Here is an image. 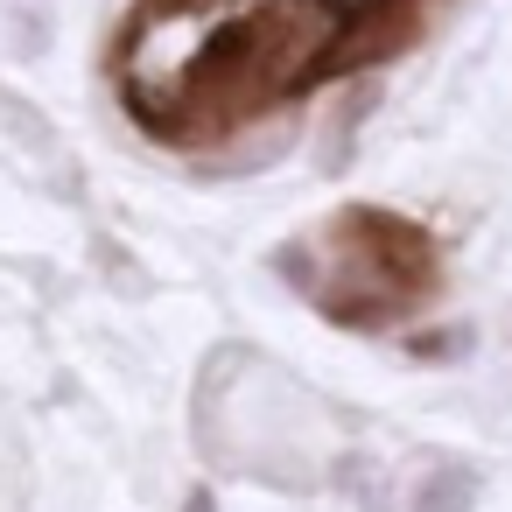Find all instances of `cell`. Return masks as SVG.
<instances>
[{"mask_svg":"<svg viewBox=\"0 0 512 512\" xmlns=\"http://www.w3.org/2000/svg\"><path fill=\"white\" fill-rule=\"evenodd\" d=\"M344 36V15L330 0H260L253 15H239L232 29H218L176 99H169V134H197V127H239L274 99H295L323 78L330 50Z\"/></svg>","mask_w":512,"mask_h":512,"instance_id":"cell-1","label":"cell"},{"mask_svg":"<svg viewBox=\"0 0 512 512\" xmlns=\"http://www.w3.org/2000/svg\"><path fill=\"white\" fill-rule=\"evenodd\" d=\"M330 274L316 288V309L344 330H386V323H407L414 302L435 288V239L400 218V211H372V204H351L337 225H330Z\"/></svg>","mask_w":512,"mask_h":512,"instance_id":"cell-2","label":"cell"},{"mask_svg":"<svg viewBox=\"0 0 512 512\" xmlns=\"http://www.w3.org/2000/svg\"><path fill=\"white\" fill-rule=\"evenodd\" d=\"M414 29H421V8H414V0H372L358 22H344V36H337V50H330V64H323V78H351V71H365V64H379V57L407 50Z\"/></svg>","mask_w":512,"mask_h":512,"instance_id":"cell-3","label":"cell"},{"mask_svg":"<svg viewBox=\"0 0 512 512\" xmlns=\"http://www.w3.org/2000/svg\"><path fill=\"white\" fill-rule=\"evenodd\" d=\"M379 113V85H351L344 99H337V120L323 127V176H344L351 162H358V127Z\"/></svg>","mask_w":512,"mask_h":512,"instance_id":"cell-4","label":"cell"},{"mask_svg":"<svg viewBox=\"0 0 512 512\" xmlns=\"http://www.w3.org/2000/svg\"><path fill=\"white\" fill-rule=\"evenodd\" d=\"M477 491H484L477 463L449 456V463H435V470L414 484V505H407V512H470V505H477Z\"/></svg>","mask_w":512,"mask_h":512,"instance_id":"cell-5","label":"cell"},{"mask_svg":"<svg viewBox=\"0 0 512 512\" xmlns=\"http://www.w3.org/2000/svg\"><path fill=\"white\" fill-rule=\"evenodd\" d=\"M274 274H281V281H288V288H302V295H309V302H316V288H323V274H316V253H309V246H302V239H288V246H281V253H274Z\"/></svg>","mask_w":512,"mask_h":512,"instance_id":"cell-6","label":"cell"},{"mask_svg":"<svg viewBox=\"0 0 512 512\" xmlns=\"http://www.w3.org/2000/svg\"><path fill=\"white\" fill-rule=\"evenodd\" d=\"M407 351H414V358H463V351H470V330H463V323H456V330H421Z\"/></svg>","mask_w":512,"mask_h":512,"instance_id":"cell-7","label":"cell"},{"mask_svg":"<svg viewBox=\"0 0 512 512\" xmlns=\"http://www.w3.org/2000/svg\"><path fill=\"white\" fill-rule=\"evenodd\" d=\"M183 512H218V491H204V484H197V491L183 498Z\"/></svg>","mask_w":512,"mask_h":512,"instance_id":"cell-8","label":"cell"}]
</instances>
